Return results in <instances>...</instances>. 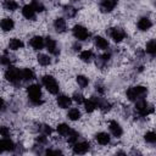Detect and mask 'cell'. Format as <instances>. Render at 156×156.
Masks as SVG:
<instances>
[{"label":"cell","mask_w":156,"mask_h":156,"mask_svg":"<svg viewBox=\"0 0 156 156\" xmlns=\"http://www.w3.org/2000/svg\"><path fill=\"white\" fill-rule=\"evenodd\" d=\"M147 94V89L139 85V87H132L127 90V98L130 101H136L139 99H144V96Z\"/></svg>","instance_id":"cell-1"},{"label":"cell","mask_w":156,"mask_h":156,"mask_svg":"<svg viewBox=\"0 0 156 156\" xmlns=\"http://www.w3.org/2000/svg\"><path fill=\"white\" fill-rule=\"evenodd\" d=\"M27 93H28V98L29 100L35 104V105H39L41 104V89L38 84H32L28 87L27 89Z\"/></svg>","instance_id":"cell-2"},{"label":"cell","mask_w":156,"mask_h":156,"mask_svg":"<svg viewBox=\"0 0 156 156\" xmlns=\"http://www.w3.org/2000/svg\"><path fill=\"white\" fill-rule=\"evenodd\" d=\"M43 84L46 88V90L51 94H57L58 93V84L55 80L54 77L51 76H44L43 77Z\"/></svg>","instance_id":"cell-3"},{"label":"cell","mask_w":156,"mask_h":156,"mask_svg":"<svg viewBox=\"0 0 156 156\" xmlns=\"http://www.w3.org/2000/svg\"><path fill=\"white\" fill-rule=\"evenodd\" d=\"M135 110H136V112L140 115V116H147L149 113H151L154 110H152V107L144 100V99H139L138 101H136V104H135Z\"/></svg>","instance_id":"cell-4"},{"label":"cell","mask_w":156,"mask_h":156,"mask_svg":"<svg viewBox=\"0 0 156 156\" xmlns=\"http://www.w3.org/2000/svg\"><path fill=\"white\" fill-rule=\"evenodd\" d=\"M5 78L10 82V83H12V84H16V83H18L22 78H21V72L16 68V67H10V68H7L6 69V72H5Z\"/></svg>","instance_id":"cell-5"},{"label":"cell","mask_w":156,"mask_h":156,"mask_svg":"<svg viewBox=\"0 0 156 156\" xmlns=\"http://www.w3.org/2000/svg\"><path fill=\"white\" fill-rule=\"evenodd\" d=\"M73 35L77 38V39H79V40H85V39H88V37H89V33H88V30L83 27V26H74L73 27Z\"/></svg>","instance_id":"cell-6"},{"label":"cell","mask_w":156,"mask_h":156,"mask_svg":"<svg viewBox=\"0 0 156 156\" xmlns=\"http://www.w3.org/2000/svg\"><path fill=\"white\" fill-rule=\"evenodd\" d=\"M110 37H111L116 43H119V41H122V40L124 39L126 33H124V30L121 29V28H111V30H110Z\"/></svg>","instance_id":"cell-7"},{"label":"cell","mask_w":156,"mask_h":156,"mask_svg":"<svg viewBox=\"0 0 156 156\" xmlns=\"http://www.w3.org/2000/svg\"><path fill=\"white\" fill-rule=\"evenodd\" d=\"M44 41H45V46L48 48L49 52H51L52 55H57L60 52V50L57 49V44L52 38H46L44 39Z\"/></svg>","instance_id":"cell-8"},{"label":"cell","mask_w":156,"mask_h":156,"mask_svg":"<svg viewBox=\"0 0 156 156\" xmlns=\"http://www.w3.org/2000/svg\"><path fill=\"white\" fill-rule=\"evenodd\" d=\"M89 150V144L87 141H80V143H74V146H73V152L74 154H85L87 151Z\"/></svg>","instance_id":"cell-9"},{"label":"cell","mask_w":156,"mask_h":156,"mask_svg":"<svg viewBox=\"0 0 156 156\" xmlns=\"http://www.w3.org/2000/svg\"><path fill=\"white\" fill-rule=\"evenodd\" d=\"M117 5V0H102L100 4V9L104 12H110L112 11Z\"/></svg>","instance_id":"cell-10"},{"label":"cell","mask_w":156,"mask_h":156,"mask_svg":"<svg viewBox=\"0 0 156 156\" xmlns=\"http://www.w3.org/2000/svg\"><path fill=\"white\" fill-rule=\"evenodd\" d=\"M44 45H45V41H44V39H43L41 37H39V35L33 37V38L30 39V46H32L33 49H35V50L43 49Z\"/></svg>","instance_id":"cell-11"},{"label":"cell","mask_w":156,"mask_h":156,"mask_svg":"<svg viewBox=\"0 0 156 156\" xmlns=\"http://www.w3.org/2000/svg\"><path fill=\"white\" fill-rule=\"evenodd\" d=\"M98 102L95 98H91V99H88V100H84V106H85V111L87 112H93L96 107H98Z\"/></svg>","instance_id":"cell-12"},{"label":"cell","mask_w":156,"mask_h":156,"mask_svg":"<svg viewBox=\"0 0 156 156\" xmlns=\"http://www.w3.org/2000/svg\"><path fill=\"white\" fill-rule=\"evenodd\" d=\"M22 15H23L27 20H33V18L35 17V11H34V9L32 7V5H26V6H23V9H22Z\"/></svg>","instance_id":"cell-13"},{"label":"cell","mask_w":156,"mask_h":156,"mask_svg":"<svg viewBox=\"0 0 156 156\" xmlns=\"http://www.w3.org/2000/svg\"><path fill=\"white\" fill-rule=\"evenodd\" d=\"M71 102H72V99L68 98V96H66V95H60V96L57 98V105H58L61 108H67V107H69Z\"/></svg>","instance_id":"cell-14"},{"label":"cell","mask_w":156,"mask_h":156,"mask_svg":"<svg viewBox=\"0 0 156 156\" xmlns=\"http://www.w3.org/2000/svg\"><path fill=\"white\" fill-rule=\"evenodd\" d=\"M110 132L117 138H119L122 135V128L116 121H111L110 122Z\"/></svg>","instance_id":"cell-15"},{"label":"cell","mask_w":156,"mask_h":156,"mask_svg":"<svg viewBox=\"0 0 156 156\" xmlns=\"http://www.w3.org/2000/svg\"><path fill=\"white\" fill-rule=\"evenodd\" d=\"M95 139H96V141H98L100 145H107V144L110 143V135H108L107 133H104V132L98 133V134L95 135Z\"/></svg>","instance_id":"cell-16"},{"label":"cell","mask_w":156,"mask_h":156,"mask_svg":"<svg viewBox=\"0 0 156 156\" xmlns=\"http://www.w3.org/2000/svg\"><path fill=\"white\" fill-rule=\"evenodd\" d=\"M151 26H152V23L147 17H143V18H140L138 21V28L140 30H147Z\"/></svg>","instance_id":"cell-17"},{"label":"cell","mask_w":156,"mask_h":156,"mask_svg":"<svg viewBox=\"0 0 156 156\" xmlns=\"http://www.w3.org/2000/svg\"><path fill=\"white\" fill-rule=\"evenodd\" d=\"M13 26H15V23H13V21H12L11 18H4V20H1V22H0V27H1V29L5 30V32L11 30V29L13 28Z\"/></svg>","instance_id":"cell-18"},{"label":"cell","mask_w":156,"mask_h":156,"mask_svg":"<svg viewBox=\"0 0 156 156\" xmlns=\"http://www.w3.org/2000/svg\"><path fill=\"white\" fill-rule=\"evenodd\" d=\"M0 145L2 146L4 151H11V150L15 149V144H13V141L10 140V139H7V138L2 139V140L0 141Z\"/></svg>","instance_id":"cell-19"},{"label":"cell","mask_w":156,"mask_h":156,"mask_svg":"<svg viewBox=\"0 0 156 156\" xmlns=\"http://www.w3.org/2000/svg\"><path fill=\"white\" fill-rule=\"evenodd\" d=\"M9 48H10L11 50H18V49H22V48H23V41L20 40V39H17V38H13V39L10 40V43H9Z\"/></svg>","instance_id":"cell-20"},{"label":"cell","mask_w":156,"mask_h":156,"mask_svg":"<svg viewBox=\"0 0 156 156\" xmlns=\"http://www.w3.org/2000/svg\"><path fill=\"white\" fill-rule=\"evenodd\" d=\"M54 26H55L56 30L60 32V33H62V32L66 30V21H65L63 18H56Z\"/></svg>","instance_id":"cell-21"},{"label":"cell","mask_w":156,"mask_h":156,"mask_svg":"<svg viewBox=\"0 0 156 156\" xmlns=\"http://www.w3.org/2000/svg\"><path fill=\"white\" fill-rule=\"evenodd\" d=\"M95 45H96L99 49L105 50V49L108 48V41H107L105 38H102V37H96V38H95Z\"/></svg>","instance_id":"cell-22"},{"label":"cell","mask_w":156,"mask_h":156,"mask_svg":"<svg viewBox=\"0 0 156 156\" xmlns=\"http://www.w3.org/2000/svg\"><path fill=\"white\" fill-rule=\"evenodd\" d=\"M21 78L23 80H32L34 79V72L30 68H24L23 71H21Z\"/></svg>","instance_id":"cell-23"},{"label":"cell","mask_w":156,"mask_h":156,"mask_svg":"<svg viewBox=\"0 0 156 156\" xmlns=\"http://www.w3.org/2000/svg\"><path fill=\"white\" fill-rule=\"evenodd\" d=\"M2 5H4V7H5L6 10H9V11H15V10H17V7H18V4H17L15 0H5Z\"/></svg>","instance_id":"cell-24"},{"label":"cell","mask_w":156,"mask_h":156,"mask_svg":"<svg viewBox=\"0 0 156 156\" xmlns=\"http://www.w3.org/2000/svg\"><path fill=\"white\" fill-rule=\"evenodd\" d=\"M37 58H38V62H39L41 66H48V65L51 63L50 57H49L48 55H45V54H39Z\"/></svg>","instance_id":"cell-25"},{"label":"cell","mask_w":156,"mask_h":156,"mask_svg":"<svg viewBox=\"0 0 156 156\" xmlns=\"http://www.w3.org/2000/svg\"><path fill=\"white\" fill-rule=\"evenodd\" d=\"M68 118L71 119V121H77V119H79L80 118V112H79V110L78 108H71L69 111H68Z\"/></svg>","instance_id":"cell-26"},{"label":"cell","mask_w":156,"mask_h":156,"mask_svg":"<svg viewBox=\"0 0 156 156\" xmlns=\"http://www.w3.org/2000/svg\"><path fill=\"white\" fill-rule=\"evenodd\" d=\"M79 57H80L82 61H84V62H89V61H91V58H93V52H91L90 50H84V51L80 52Z\"/></svg>","instance_id":"cell-27"},{"label":"cell","mask_w":156,"mask_h":156,"mask_svg":"<svg viewBox=\"0 0 156 156\" xmlns=\"http://www.w3.org/2000/svg\"><path fill=\"white\" fill-rule=\"evenodd\" d=\"M146 52H149L151 56H154L156 54V41L151 40L146 44Z\"/></svg>","instance_id":"cell-28"},{"label":"cell","mask_w":156,"mask_h":156,"mask_svg":"<svg viewBox=\"0 0 156 156\" xmlns=\"http://www.w3.org/2000/svg\"><path fill=\"white\" fill-rule=\"evenodd\" d=\"M69 127L67 126V124H65V123H61V124H58L57 126V132H58V134L60 135H67L68 133H69Z\"/></svg>","instance_id":"cell-29"},{"label":"cell","mask_w":156,"mask_h":156,"mask_svg":"<svg viewBox=\"0 0 156 156\" xmlns=\"http://www.w3.org/2000/svg\"><path fill=\"white\" fill-rule=\"evenodd\" d=\"M77 83L80 88H85L89 84V79L85 76H77Z\"/></svg>","instance_id":"cell-30"},{"label":"cell","mask_w":156,"mask_h":156,"mask_svg":"<svg viewBox=\"0 0 156 156\" xmlns=\"http://www.w3.org/2000/svg\"><path fill=\"white\" fill-rule=\"evenodd\" d=\"M32 7L34 9L35 12H43V11L45 10L44 5H43L40 1H38V0H34V1L32 2Z\"/></svg>","instance_id":"cell-31"},{"label":"cell","mask_w":156,"mask_h":156,"mask_svg":"<svg viewBox=\"0 0 156 156\" xmlns=\"http://www.w3.org/2000/svg\"><path fill=\"white\" fill-rule=\"evenodd\" d=\"M67 135H68V143H71V144H74L78 140V133L74 130H69V133Z\"/></svg>","instance_id":"cell-32"},{"label":"cell","mask_w":156,"mask_h":156,"mask_svg":"<svg viewBox=\"0 0 156 156\" xmlns=\"http://www.w3.org/2000/svg\"><path fill=\"white\" fill-rule=\"evenodd\" d=\"M144 138H145V140H146L147 143H151V144H154V143L156 141V134H155L154 132H147Z\"/></svg>","instance_id":"cell-33"},{"label":"cell","mask_w":156,"mask_h":156,"mask_svg":"<svg viewBox=\"0 0 156 156\" xmlns=\"http://www.w3.org/2000/svg\"><path fill=\"white\" fill-rule=\"evenodd\" d=\"M65 12H66V15H67L68 17H73V16L77 13V10H76L74 7H72V6H66V7H65Z\"/></svg>","instance_id":"cell-34"},{"label":"cell","mask_w":156,"mask_h":156,"mask_svg":"<svg viewBox=\"0 0 156 156\" xmlns=\"http://www.w3.org/2000/svg\"><path fill=\"white\" fill-rule=\"evenodd\" d=\"M73 100L76 101V102H78V104H83L84 102V96L82 95V94H79V93H74L73 94Z\"/></svg>","instance_id":"cell-35"},{"label":"cell","mask_w":156,"mask_h":156,"mask_svg":"<svg viewBox=\"0 0 156 156\" xmlns=\"http://www.w3.org/2000/svg\"><path fill=\"white\" fill-rule=\"evenodd\" d=\"M0 135L4 136V138H7L10 135V129L7 127H5V126H1L0 127Z\"/></svg>","instance_id":"cell-36"},{"label":"cell","mask_w":156,"mask_h":156,"mask_svg":"<svg viewBox=\"0 0 156 156\" xmlns=\"http://www.w3.org/2000/svg\"><path fill=\"white\" fill-rule=\"evenodd\" d=\"M110 57H111V55L106 52V54H102V55H101L99 58H100V61H101L102 63H105V62H107V61L110 60Z\"/></svg>","instance_id":"cell-37"},{"label":"cell","mask_w":156,"mask_h":156,"mask_svg":"<svg viewBox=\"0 0 156 156\" xmlns=\"http://www.w3.org/2000/svg\"><path fill=\"white\" fill-rule=\"evenodd\" d=\"M0 63L1 65H9L10 63V58L7 56H1L0 57Z\"/></svg>","instance_id":"cell-38"},{"label":"cell","mask_w":156,"mask_h":156,"mask_svg":"<svg viewBox=\"0 0 156 156\" xmlns=\"http://www.w3.org/2000/svg\"><path fill=\"white\" fill-rule=\"evenodd\" d=\"M43 132H44V134H50L52 130H51V128L49 127V126H43Z\"/></svg>","instance_id":"cell-39"},{"label":"cell","mask_w":156,"mask_h":156,"mask_svg":"<svg viewBox=\"0 0 156 156\" xmlns=\"http://www.w3.org/2000/svg\"><path fill=\"white\" fill-rule=\"evenodd\" d=\"M37 140H38L39 143H45V141H46V138H45L44 135H40V136L37 139Z\"/></svg>","instance_id":"cell-40"},{"label":"cell","mask_w":156,"mask_h":156,"mask_svg":"<svg viewBox=\"0 0 156 156\" xmlns=\"http://www.w3.org/2000/svg\"><path fill=\"white\" fill-rule=\"evenodd\" d=\"M46 154H48V155H54V154H61V152H60V151H52V150H48V151H46Z\"/></svg>","instance_id":"cell-41"},{"label":"cell","mask_w":156,"mask_h":156,"mask_svg":"<svg viewBox=\"0 0 156 156\" xmlns=\"http://www.w3.org/2000/svg\"><path fill=\"white\" fill-rule=\"evenodd\" d=\"M74 50H80V45H77V44H74Z\"/></svg>","instance_id":"cell-42"},{"label":"cell","mask_w":156,"mask_h":156,"mask_svg":"<svg viewBox=\"0 0 156 156\" xmlns=\"http://www.w3.org/2000/svg\"><path fill=\"white\" fill-rule=\"evenodd\" d=\"M2 106H4V101H2V99L0 98V110L2 108Z\"/></svg>","instance_id":"cell-43"},{"label":"cell","mask_w":156,"mask_h":156,"mask_svg":"<svg viewBox=\"0 0 156 156\" xmlns=\"http://www.w3.org/2000/svg\"><path fill=\"white\" fill-rule=\"evenodd\" d=\"M2 151H4V149H2V146H1V145H0V154H1V152H2Z\"/></svg>","instance_id":"cell-44"}]
</instances>
